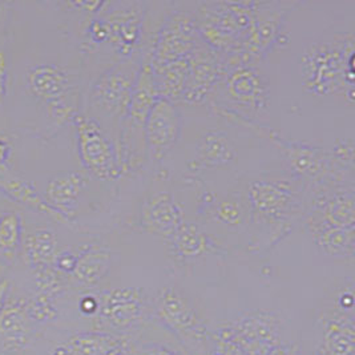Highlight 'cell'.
Instances as JSON below:
<instances>
[{
    "mask_svg": "<svg viewBox=\"0 0 355 355\" xmlns=\"http://www.w3.org/2000/svg\"><path fill=\"white\" fill-rule=\"evenodd\" d=\"M237 159V150L224 130L204 132L194 146L189 168L193 172L227 166Z\"/></svg>",
    "mask_w": 355,
    "mask_h": 355,
    "instance_id": "e0dca14e",
    "label": "cell"
},
{
    "mask_svg": "<svg viewBox=\"0 0 355 355\" xmlns=\"http://www.w3.org/2000/svg\"><path fill=\"white\" fill-rule=\"evenodd\" d=\"M150 313L189 355H208L210 331L202 313L184 289L165 285L149 301Z\"/></svg>",
    "mask_w": 355,
    "mask_h": 355,
    "instance_id": "277c9868",
    "label": "cell"
},
{
    "mask_svg": "<svg viewBox=\"0 0 355 355\" xmlns=\"http://www.w3.org/2000/svg\"><path fill=\"white\" fill-rule=\"evenodd\" d=\"M100 17L108 31L107 43L116 52L119 60L130 59L139 53L141 44L146 4L144 1H117L105 3Z\"/></svg>",
    "mask_w": 355,
    "mask_h": 355,
    "instance_id": "9c48e42d",
    "label": "cell"
},
{
    "mask_svg": "<svg viewBox=\"0 0 355 355\" xmlns=\"http://www.w3.org/2000/svg\"><path fill=\"white\" fill-rule=\"evenodd\" d=\"M8 289H10V282L7 279H1L0 281V311L6 304V297H7Z\"/></svg>",
    "mask_w": 355,
    "mask_h": 355,
    "instance_id": "4dcf8cb0",
    "label": "cell"
},
{
    "mask_svg": "<svg viewBox=\"0 0 355 355\" xmlns=\"http://www.w3.org/2000/svg\"><path fill=\"white\" fill-rule=\"evenodd\" d=\"M216 103L213 108L223 116L236 121H250L269 107V85L254 64L241 62L239 58H226L223 76L210 97Z\"/></svg>",
    "mask_w": 355,
    "mask_h": 355,
    "instance_id": "3957f363",
    "label": "cell"
},
{
    "mask_svg": "<svg viewBox=\"0 0 355 355\" xmlns=\"http://www.w3.org/2000/svg\"><path fill=\"white\" fill-rule=\"evenodd\" d=\"M300 71L307 89L318 96L343 92L354 100V36L338 35L307 46Z\"/></svg>",
    "mask_w": 355,
    "mask_h": 355,
    "instance_id": "7a4b0ae2",
    "label": "cell"
},
{
    "mask_svg": "<svg viewBox=\"0 0 355 355\" xmlns=\"http://www.w3.org/2000/svg\"><path fill=\"white\" fill-rule=\"evenodd\" d=\"M58 241L56 236L49 229H36L27 236L24 243L26 257L37 266H49L56 259Z\"/></svg>",
    "mask_w": 355,
    "mask_h": 355,
    "instance_id": "d4e9b609",
    "label": "cell"
},
{
    "mask_svg": "<svg viewBox=\"0 0 355 355\" xmlns=\"http://www.w3.org/2000/svg\"><path fill=\"white\" fill-rule=\"evenodd\" d=\"M87 187V178L79 172H63L49 180L46 189V204L56 210L65 220L79 204L81 193Z\"/></svg>",
    "mask_w": 355,
    "mask_h": 355,
    "instance_id": "d6986e66",
    "label": "cell"
},
{
    "mask_svg": "<svg viewBox=\"0 0 355 355\" xmlns=\"http://www.w3.org/2000/svg\"><path fill=\"white\" fill-rule=\"evenodd\" d=\"M354 320L336 311L323 320L320 355H354Z\"/></svg>",
    "mask_w": 355,
    "mask_h": 355,
    "instance_id": "ffe728a7",
    "label": "cell"
},
{
    "mask_svg": "<svg viewBox=\"0 0 355 355\" xmlns=\"http://www.w3.org/2000/svg\"><path fill=\"white\" fill-rule=\"evenodd\" d=\"M243 193L249 208V225L253 227V250L275 246L304 217L306 185L289 173L249 178Z\"/></svg>",
    "mask_w": 355,
    "mask_h": 355,
    "instance_id": "6da1fadb",
    "label": "cell"
},
{
    "mask_svg": "<svg viewBox=\"0 0 355 355\" xmlns=\"http://www.w3.org/2000/svg\"><path fill=\"white\" fill-rule=\"evenodd\" d=\"M100 321L114 334L128 336L140 327L150 313L146 293L137 288H119L103 294L97 302Z\"/></svg>",
    "mask_w": 355,
    "mask_h": 355,
    "instance_id": "8fae6325",
    "label": "cell"
},
{
    "mask_svg": "<svg viewBox=\"0 0 355 355\" xmlns=\"http://www.w3.org/2000/svg\"><path fill=\"white\" fill-rule=\"evenodd\" d=\"M0 281H1V279H0Z\"/></svg>",
    "mask_w": 355,
    "mask_h": 355,
    "instance_id": "e575fe53",
    "label": "cell"
},
{
    "mask_svg": "<svg viewBox=\"0 0 355 355\" xmlns=\"http://www.w3.org/2000/svg\"><path fill=\"white\" fill-rule=\"evenodd\" d=\"M184 221V210L175 197L169 192H156L144 200L139 225L143 232L168 241Z\"/></svg>",
    "mask_w": 355,
    "mask_h": 355,
    "instance_id": "9a60e30c",
    "label": "cell"
},
{
    "mask_svg": "<svg viewBox=\"0 0 355 355\" xmlns=\"http://www.w3.org/2000/svg\"><path fill=\"white\" fill-rule=\"evenodd\" d=\"M6 156H7V146L3 141H0V162L6 159Z\"/></svg>",
    "mask_w": 355,
    "mask_h": 355,
    "instance_id": "1f68e13d",
    "label": "cell"
},
{
    "mask_svg": "<svg viewBox=\"0 0 355 355\" xmlns=\"http://www.w3.org/2000/svg\"><path fill=\"white\" fill-rule=\"evenodd\" d=\"M207 214L216 223L229 227L249 225V208L243 192L229 194L207 205Z\"/></svg>",
    "mask_w": 355,
    "mask_h": 355,
    "instance_id": "cb8c5ba5",
    "label": "cell"
},
{
    "mask_svg": "<svg viewBox=\"0 0 355 355\" xmlns=\"http://www.w3.org/2000/svg\"><path fill=\"white\" fill-rule=\"evenodd\" d=\"M300 353V345L294 342L284 340L281 343H277L275 346L262 349L250 355H298Z\"/></svg>",
    "mask_w": 355,
    "mask_h": 355,
    "instance_id": "f546056e",
    "label": "cell"
},
{
    "mask_svg": "<svg viewBox=\"0 0 355 355\" xmlns=\"http://www.w3.org/2000/svg\"><path fill=\"white\" fill-rule=\"evenodd\" d=\"M168 245L171 256L180 263H188L220 250L201 226L185 221L168 240Z\"/></svg>",
    "mask_w": 355,
    "mask_h": 355,
    "instance_id": "ac0fdd59",
    "label": "cell"
},
{
    "mask_svg": "<svg viewBox=\"0 0 355 355\" xmlns=\"http://www.w3.org/2000/svg\"><path fill=\"white\" fill-rule=\"evenodd\" d=\"M79 153L84 166L101 180H116L123 175L117 150L111 137L92 117L76 116Z\"/></svg>",
    "mask_w": 355,
    "mask_h": 355,
    "instance_id": "30bf717a",
    "label": "cell"
},
{
    "mask_svg": "<svg viewBox=\"0 0 355 355\" xmlns=\"http://www.w3.org/2000/svg\"><path fill=\"white\" fill-rule=\"evenodd\" d=\"M157 97L159 92L150 64L148 62H143L132 94L130 107L121 123L116 143L117 157L123 173L136 171L146 162V119Z\"/></svg>",
    "mask_w": 355,
    "mask_h": 355,
    "instance_id": "8992f818",
    "label": "cell"
},
{
    "mask_svg": "<svg viewBox=\"0 0 355 355\" xmlns=\"http://www.w3.org/2000/svg\"><path fill=\"white\" fill-rule=\"evenodd\" d=\"M261 130H263L261 132V135L268 137L278 148L284 162L286 164L289 175L302 181L306 185V188L330 180L349 181L339 178L336 173L331 162L330 149L311 146L306 143H293L284 140L277 133L263 130L262 127Z\"/></svg>",
    "mask_w": 355,
    "mask_h": 355,
    "instance_id": "52a82bcc",
    "label": "cell"
},
{
    "mask_svg": "<svg viewBox=\"0 0 355 355\" xmlns=\"http://www.w3.org/2000/svg\"><path fill=\"white\" fill-rule=\"evenodd\" d=\"M143 62L141 53L119 60L108 68L92 87L89 95L91 108L103 123H105V133L111 137L114 146Z\"/></svg>",
    "mask_w": 355,
    "mask_h": 355,
    "instance_id": "5b68a950",
    "label": "cell"
},
{
    "mask_svg": "<svg viewBox=\"0 0 355 355\" xmlns=\"http://www.w3.org/2000/svg\"><path fill=\"white\" fill-rule=\"evenodd\" d=\"M225 67L226 56L200 40L188 58V78L181 100L188 104H201L210 100Z\"/></svg>",
    "mask_w": 355,
    "mask_h": 355,
    "instance_id": "5bb4252c",
    "label": "cell"
},
{
    "mask_svg": "<svg viewBox=\"0 0 355 355\" xmlns=\"http://www.w3.org/2000/svg\"><path fill=\"white\" fill-rule=\"evenodd\" d=\"M3 95V79H1V73H0V97Z\"/></svg>",
    "mask_w": 355,
    "mask_h": 355,
    "instance_id": "d6a6232c",
    "label": "cell"
},
{
    "mask_svg": "<svg viewBox=\"0 0 355 355\" xmlns=\"http://www.w3.org/2000/svg\"><path fill=\"white\" fill-rule=\"evenodd\" d=\"M293 6L294 3L285 1H253L252 27L237 56L241 62L256 64V62L268 53L281 31L282 21Z\"/></svg>",
    "mask_w": 355,
    "mask_h": 355,
    "instance_id": "7c38bea8",
    "label": "cell"
},
{
    "mask_svg": "<svg viewBox=\"0 0 355 355\" xmlns=\"http://www.w3.org/2000/svg\"><path fill=\"white\" fill-rule=\"evenodd\" d=\"M27 80L33 94L49 101L52 108L65 104L64 96L69 88V78L64 69L56 65H36L28 72Z\"/></svg>",
    "mask_w": 355,
    "mask_h": 355,
    "instance_id": "44dd1931",
    "label": "cell"
},
{
    "mask_svg": "<svg viewBox=\"0 0 355 355\" xmlns=\"http://www.w3.org/2000/svg\"><path fill=\"white\" fill-rule=\"evenodd\" d=\"M302 218L309 236L322 254L333 259H353L354 229L330 224L322 217L313 213H305Z\"/></svg>",
    "mask_w": 355,
    "mask_h": 355,
    "instance_id": "2e32d148",
    "label": "cell"
},
{
    "mask_svg": "<svg viewBox=\"0 0 355 355\" xmlns=\"http://www.w3.org/2000/svg\"><path fill=\"white\" fill-rule=\"evenodd\" d=\"M200 40L196 15L182 10L173 11L164 19L146 62L164 65L185 60Z\"/></svg>",
    "mask_w": 355,
    "mask_h": 355,
    "instance_id": "ba28073f",
    "label": "cell"
},
{
    "mask_svg": "<svg viewBox=\"0 0 355 355\" xmlns=\"http://www.w3.org/2000/svg\"><path fill=\"white\" fill-rule=\"evenodd\" d=\"M181 130L182 116L176 103L157 97L146 119V160L160 164L178 144Z\"/></svg>",
    "mask_w": 355,
    "mask_h": 355,
    "instance_id": "4fadbf2b",
    "label": "cell"
},
{
    "mask_svg": "<svg viewBox=\"0 0 355 355\" xmlns=\"http://www.w3.org/2000/svg\"><path fill=\"white\" fill-rule=\"evenodd\" d=\"M21 226L15 211L6 213L0 217V252L14 253L20 243Z\"/></svg>",
    "mask_w": 355,
    "mask_h": 355,
    "instance_id": "83f0119b",
    "label": "cell"
},
{
    "mask_svg": "<svg viewBox=\"0 0 355 355\" xmlns=\"http://www.w3.org/2000/svg\"><path fill=\"white\" fill-rule=\"evenodd\" d=\"M3 63H4L3 62V56L0 55V73H3Z\"/></svg>",
    "mask_w": 355,
    "mask_h": 355,
    "instance_id": "836d02e7",
    "label": "cell"
},
{
    "mask_svg": "<svg viewBox=\"0 0 355 355\" xmlns=\"http://www.w3.org/2000/svg\"><path fill=\"white\" fill-rule=\"evenodd\" d=\"M130 355H189L180 343L168 340L143 339L133 340Z\"/></svg>",
    "mask_w": 355,
    "mask_h": 355,
    "instance_id": "f1b7e54d",
    "label": "cell"
},
{
    "mask_svg": "<svg viewBox=\"0 0 355 355\" xmlns=\"http://www.w3.org/2000/svg\"><path fill=\"white\" fill-rule=\"evenodd\" d=\"M0 187L17 201L31 205L33 208L49 213L51 216H55L60 220H65L64 217L60 216L56 210L52 209L46 202H43V200L36 194L33 187L28 185L27 182L17 178H8V180H0Z\"/></svg>",
    "mask_w": 355,
    "mask_h": 355,
    "instance_id": "484cf974",
    "label": "cell"
},
{
    "mask_svg": "<svg viewBox=\"0 0 355 355\" xmlns=\"http://www.w3.org/2000/svg\"><path fill=\"white\" fill-rule=\"evenodd\" d=\"M208 355H248L227 323L210 331Z\"/></svg>",
    "mask_w": 355,
    "mask_h": 355,
    "instance_id": "4316f807",
    "label": "cell"
},
{
    "mask_svg": "<svg viewBox=\"0 0 355 355\" xmlns=\"http://www.w3.org/2000/svg\"><path fill=\"white\" fill-rule=\"evenodd\" d=\"M111 268V253L104 248L92 246L76 257V265L72 270L75 278L87 285L98 284Z\"/></svg>",
    "mask_w": 355,
    "mask_h": 355,
    "instance_id": "603a6c76",
    "label": "cell"
},
{
    "mask_svg": "<svg viewBox=\"0 0 355 355\" xmlns=\"http://www.w3.org/2000/svg\"><path fill=\"white\" fill-rule=\"evenodd\" d=\"M81 355H130L133 339L114 333H95L75 340Z\"/></svg>",
    "mask_w": 355,
    "mask_h": 355,
    "instance_id": "7402d4cb",
    "label": "cell"
}]
</instances>
